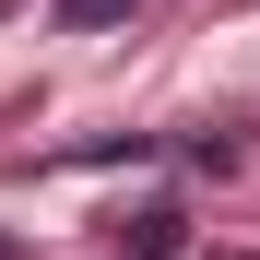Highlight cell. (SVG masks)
<instances>
[{
  "label": "cell",
  "mask_w": 260,
  "mask_h": 260,
  "mask_svg": "<svg viewBox=\"0 0 260 260\" xmlns=\"http://www.w3.org/2000/svg\"><path fill=\"white\" fill-rule=\"evenodd\" d=\"M130 0H59V24H118Z\"/></svg>",
  "instance_id": "obj_2"
},
{
  "label": "cell",
  "mask_w": 260,
  "mask_h": 260,
  "mask_svg": "<svg viewBox=\"0 0 260 260\" xmlns=\"http://www.w3.org/2000/svg\"><path fill=\"white\" fill-rule=\"evenodd\" d=\"M178 237H189V213H130V225H118V260H178Z\"/></svg>",
  "instance_id": "obj_1"
}]
</instances>
